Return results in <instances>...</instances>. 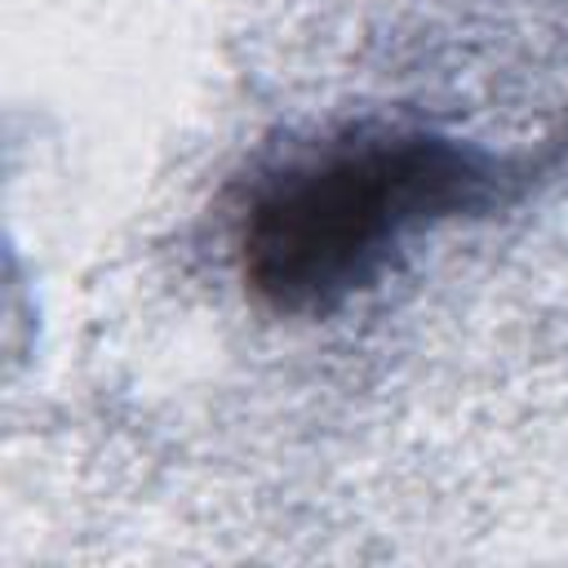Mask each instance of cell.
<instances>
[{
  "label": "cell",
  "mask_w": 568,
  "mask_h": 568,
  "mask_svg": "<svg viewBox=\"0 0 568 568\" xmlns=\"http://www.w3.org/2000/svg\"><path fill=\"white\" fill-rule=\"evenodd\" d=\"M519 182L510 155L475 142L355 124L253 178L235 222L240 275L271 311L328 315L373 288L417 235L497 209Z\"/></svg>",
  "instance_id": "cell-1"
}]
</instances>
